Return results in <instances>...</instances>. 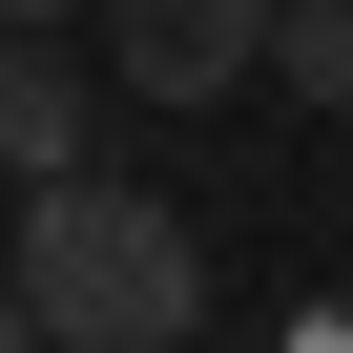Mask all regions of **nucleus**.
Listing matches in <instances>:
<instances>
[{
    "label": "nucleus",
    "mask_w": 353,
    "mask_h": 353,
    "mask_svg": "<svg viewBox=\"0 0 353 353\" xmlns=\"http://www.w3.org/2000/svg\"><path fill=\"white\" fill-rule=\"evenodd\" d=\"M0 166H21V188H63V166H104V83H63V63H42V21L0 42Z\"/></svg>",
    "instance_id": "7ed1b4c3"
},
{
    "label": "nucleus",
    "mask_w": 353,
    "mask_h": 353,
    "mask_svg": "<svg viewBox=\"0 0 353 353\" xmlns=\"http://www.w3.org/2000/svg\"><path fill=\"white\" fill-rule=\"evenodd\" d=\"M0 353H42V312H21V270H0Z\"/></svg>",
    "instance_id": "423d86ee"
},
{
    "label": "nucleus",
    "mask_w": 353,
    "mask_h": 353,
    "mask_svg": "<svg viewBox=\"0 0 353 353\" xmlns=\"http://www.w3.org/2000/svg\"><path fill=\"white\" fill-rule=\"evenodd\" d=\"M104 63H125V104H229V83H270V0H104Z\"/></svg>",
    "instance_id": "f03ea898"
},
{
    "label": "nucleus",
    "mask_w": 353,
    "mask_h": 353,
    "mask_svg": "<svg viewBox=\"0 0 353 353\" xmlns=\"http://www.w3.org/2000/svg\"><path fill=\"white\" fill-rule=\"evenodd\" d=\"M21 21H42V42H63V21H83V0H0V42H21Z\"/></svg>",
    "instance_id": "39448f33"
},
{
    "label": "nucleus",
    "mask_w": 353,
    "mask_h": 353,
    "mask_svg": "<svg viewBox=\"0 0 353 353\" xmlns=\"http://www.w3.org/2000/svg\"><path fill=\"white\" fill-rule=\"evenodd\" d=\"M21 312H42V353H188L208 229L166 188H125V166H63V188H21Z\"/></svg>",
    "instance_id": "f257e3e1"
},
{
    "label": "nucleus",
    "mask_w": 353,
    "mask_h": 353,
    "mask_svg": "<svg viewBox=\"0 0 353 353\" xmlns=\"http://www.w3.org/2000/svg\"><path fill=\"white\" fill-rule=\"evenodd\" d=\"M270 83L291 104H353V0H270Z\"/></svg>",
    "instance_id": "20e7f679"
}]
</instances>
